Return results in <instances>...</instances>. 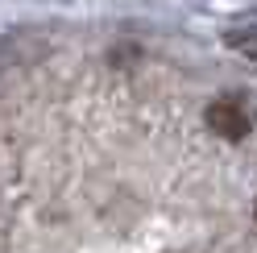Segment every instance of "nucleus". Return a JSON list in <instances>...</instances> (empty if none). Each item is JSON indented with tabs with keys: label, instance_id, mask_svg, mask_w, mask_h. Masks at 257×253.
Here are the masks:
<instances>
[{
	"label": "nucleus",
	"instance_id": "1",
	"mask_svg": "<svg viewBox=\"0 0 257 253\" xmlns=\"http://www.w3.org/2000/svg\"><path fill=\"white\" fill-rule=\"evenodd\" d=\"M207 129L220 133V137L240 141V137L253 129V112L245 108V100H236V96H220L212 108H207Z\"/></svg>",
	"mask_w": 257,
	"mask_h": 253
},
{
	"label": "nucleus",
	"instance_id": "2",
	"mask_svg": "<svg viewBox=\"0 0 257 253\" xmlns=\"http://www.w3.org/2000/svg\"><path fill=\"white\" fill-rule=\"evenodd\" d=\"M228 42H232V46H240L245 54H253V58H257V25H253V29H232Z\"/></svg>",
	"mask_w": 257,
	"mask_h": 253
}]
</instances>
